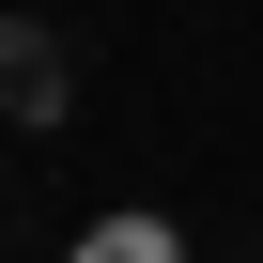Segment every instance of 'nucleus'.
<instances>
[{
	"mask_svg": "<svg viewBox=\"0 0 263 263\" xmlns=\"http://www.w3.org/2000/svg\"><path fill=\"white\" fill-rule=\"evenodd\" d=\"M62 263H186V232H171V217H140V201H124V217H93V232H78Z\"/></svg>",
	"mask_w": 263,
	"mask_h": 263,
	"instance_id": "nucleus-1",
	"label": "nucleus"
}]
</instances>
